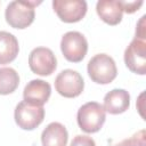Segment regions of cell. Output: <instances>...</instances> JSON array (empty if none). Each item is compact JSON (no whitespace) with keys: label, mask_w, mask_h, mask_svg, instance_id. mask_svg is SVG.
I'll return each mask as SVG.
<instances>
[{"label":"cell","mask_w":146,"mask_h":146,"mask_svg":"<svg viewBox=\"0 0 146 146\" xmlns=\"http://www.w3.org/2000/svg\"><path fill=\"white\" fill-rule=\"evenodd\" d=\"M40 3L41 1L27 0H16L9 2L5 11L6 22L14 29H26L33 23L35 17L34 8Z\"/></svg>","instance_id":"obj_1"},{"label":"cell","mask_w":146,"mask_h":146,"mask_svg":"<svg viewBox=\"0 0 146 146\" xmlns=\"http://www.w3.org/2000/svg\"><path fill=\"white\" fill-rule=\"evenodd\" d=\"M76 120L82 131L87 133H95L99 131L105 123L106 113L103 105L97 102H89L79 108Z\"/></svg>","instance_id":"obj_2"},{"label":"cell","mask_w":146,"mask_h":146,"mask_svg":"<svg viewBox=\"0 0 146 146\" xmlns=\"http://www.w3.org/2000/svg\"><path fill=\"white\" fill-rule=\"evenodd\" d=\"M90 79L99 84L111 83L117 75V68L114 59L106 54L95 55L87 66Z\"/></svg>","instance_id":"obj_3"},{"label":"cell","mask_w":146,"mask_h":146,"mask_svg":"<svg viewBox=\"0 0 146 146\" xmlns=\"http://www.w3.org/2000/svg\"><path fill=\"white\" fill-rule=\"evenodd\" d=\"M60 50L64 57L72 63L81 62L88 51V42L84 35L78 31L66 32L62 36Z\"/></svg>","instance_id":"obj_4"},{"label":"cell","mask_w":146,"mask_h":146,"mask_svg":"<svg viewBox=\"0 0 146 146\" xmlns=\"http://www.w3.org/2000/svg\"><path fill=\"white\" fill-rule=\"evenodd\" d=\"M16 124L23 130H33L39 127L44 119L43 106H35L26 102L17 104L14 113Z\"/></svg>","instance_id":"obj_5"},{"label":"cell","mask_w":146,"mask_h":146,"mask_svg":"<svg viewBox=\"0 0 146 146\" xmlns=\"http://www.w3.org/2000/svg\"><path fill=\"white\" fill-rule=\"evenodd\" d=\"M55 88L60 96L66 98H74L81 95L83 91L84 81L80 73L67 68L57 75L55 80Z\"/></svg>","instance_id":"obj_6"},{"label":"cell","mask_w":146,"mask_h":146,"mask_svg":"<svg viewBox=\"0 0 146 146\" xmlns=\"http://www.w3.org/2000/svg\"><path fill=\"white\" fill-rule=\"evenodd\" d=\"M124 63L127 67L139 75L146 74V40L136 38L130 42L124 51Z\"/></svg>","instance_id":"obj_7"},{"label":"cell","mask_w":146,"mask_h":146,"mask_svg":"<svg viewBox=\"0 0 146 146\" xmlns=\"http://www.w3.org/2000/svg\"><path fill=\"white\" fill-rule=\"evenodd\" d=\"M29 66L38 75H50L57 67V59L51 49L46 47L34 48L29 56Z\"/></svg>","instance_id":"obj_8"},{"label":"cell","mask_w":146,"mask_h":146,"mask_svg":"<svg viewBox=\"0 0 146 146\" xmlns=\"http://www.w3.org/2000/svg\"><path fill=\"white\" fill-rule=\"evenodd\" d=\"M52 8L60 21L76 23L84 17L87 2L84 0H54Z\"/></svg>","instance_id":"obj_9"},{"label":"cell","mask_w":146,"mask_h":146,"mask_svg":"<svg viewBox=\"0 0 146 146\" xmlns=\"http://www.w3.org/2000/svg\"><path fill=\"white\" fill-rule=\"evenodd\" d=\"M51 94V87L48 82L35 79L31 80L24 88L23 97L24 102L35 105V106H43L44 103L48 102Z\"/></svg>","instance_id":"obj_10"},{"label":"cell","mask_w":146,"mask_h":146,"mask_svg":"<svg viewBox=\"0 0 146 146\" xmlns=\"http://www.w3.org/2000/svg\"><path fill=\"white\" fill-rule=\"evenodd\" d=\"M130 95L124 89H113L104 97V110L110 114H121L129 108Z\"/></svg>","instance_id":"obj_11"},{"label":"cell","mask_w":146,"mask_h":146,"mask_svg":"<svg viewBox=\"0 0 146 146\" xmlns=\"http://www.w3.org/2000/svg\"><path fill=\"white\" fill-rule=\"evenodd\" d=\"M98 16L108 25H117L122 21L123 9L117 0H100L96 5Z\"/></svg>","instance_id":"obj_12"},{"label":"cell","mask_w":146,"mask_h":146,"mask_svg":"<svg viewBox=\"0 0 146 146\" xmlns=\"http://www.w3.org/2000/svg\"><path fill=\"white\" fill-rule=\"evenodd\" d=\"M67 139V130L59 122L49 123L41 133L42 146H66Z\"/></svg>","instance_id":"obj_13"},{"label":"cell","mask_w":146,"mask_h":146,"mask_svg":"<svg viewBox=\"0 0 146 146\" xmlns=\"http://www.w3.org/2000/svg\"><path fill=\"white\" fill-rule=\"evenodd\" d=\"M19 51L18 41L15 35L9 32L0 31V65L13 62Z\"/></svg>","instance_id":"obj_14"},{"label":"cell","mask_w":146,"mask_h":146,"mask_svg":"<svg viewBox=\"0 0 146 146\" xmlns=\"http://www.w3.org/2000/svg\"><path fill=\"white\" fill-rule=\"evenodd\" d=\"M19 84L18 73L11 67L0 68V95H9L14 92Z\"/></svg>","instance_id":"obj_15"},{"label":"cell","mask_w":146,"mask_h":146,"mask_svg":"<svg viewBox=\"0 0 146 146\" xmlns=\"http://www.w3.org/2000/svg\"><path fill=\"white\" fill-rule=\"evenodd\" d=\"M113 146H145V130H140L132 137L114 144Z\"/></svg>","instance_id":"obj_16"},{"label":"cell","mask_w":146,"mask_h":146,"mask_svg":"<svg viewBox=\"0 0 146 146\" xmlns=\"http://www.w3.org/2000/svg\"><path fill=\"white\" fill-rule=\"evenodd\" d=\"M71 146H96L95 140L89 136L78 135L71 141Z\"/></svg>","instance_id":"obj_17"},{"label":"cell","mask_w":146,"mask_h":146,"mask_svg":"<svg viewBox=\"0 0 146 146\" xmlns=\"http://www.w3.org/2000/svg\"><path fill=\"white\" fill-rule=\"evenodd\" d=\"M121 2V7L123 9V11L128 13V14H132L135 11H137L141 6H143V1H120Z\"/></svg>","instance_id":"obj_18"},{"label":"cell","mask_w":146,"mask_h":146,"mask_svg":"<svg viewBox=\"0 0 146 146\" xmlns=\"http://www.w3.org/2000/svg\"><path fill=\"white\" fill-rule=\"evenodd\" d=\"M145 18H146V16L144 15V16L140 18V21L138 22V24H137V29H136V38L145 39V35H146V33H145Z\"/></svg>","instance_id":"obj_19"}]
</instances>
